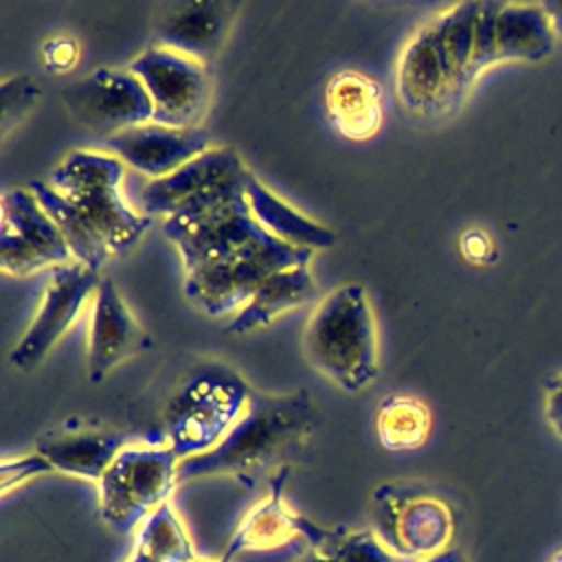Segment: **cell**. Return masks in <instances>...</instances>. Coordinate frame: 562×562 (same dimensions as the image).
Returning <instances> with one entry per match:
<instances>
[{
  "mask_svg": "<svg viewBox=\"0 0 562 562\" xmlns=\"http://www.w3.org/2000/svg\"><path fill=\"white\" fill-rule=\"evenodd\" d=\"M303 351L318 373L347 393L375 380L378 329L360 283H345L318 301L303 331Z\"/></svg>",
  "mask_w": 562,
  "mask_h": 562,
  "instance_id": "obj_3",
  "label": "cell"
},
{
  "mask_svg": "<svg viewBox=\"0 0 562 562\" xmlns=\"http://www.w3.org/2000/svg\"><path fill=\"white\" fill-rule=\"evenodd\" d=\"M296 562H336V560L321 549H307Z\"/></svg>",
  "mask_w": 562,
  "mask_h": 562,
  "instance_id": "obj_36",
  "label": "cell"
},
{
  "mask_svg": "<svg viewBox=\"0 0 562 562\" xmlns=\"http://www.w3.org/2000/svg\"><path fill=\"white\" fill-rule=\"evenodd\" d=\"M244 191L255 220L279 241L312 252L331 248L336 244V233L331 228L314 222L274 195L250 169L244 171Z\"/></svg>",
  "mask_w": 562,
  "mask_h": 562,
  "instance_id": "obj_21",
  "label": "cell"
},
{
  "mask_svg": "<svg viewBox=\"0 0 562 562\" xmlns=\"http://www.w3.org/2000/svg\"><path fill=\"white\" fill-rule=\"evenodd\" d=\"M105 149L147 180L169 176L184 162L211 149V134L204 127H169L143 123L103 138Z\"/></svg>",
  "mask_w": 562,
  "mask_h": 562,
  "instance_id": "obj_16",
  "label": "cell"
},
{
  "mask_svg": "<svg viewBox=\"0 0 562 562\" xmlns=\"http://www.w3.org/2000/svg\"><path fill=\"white\" fill-rule=\"evenodd\" d=\"M542 4L547 9V13H549V20H551L555 37H562V2H542Z\"/></svg>",
  "mask_w": 562,
  "mask_h": 562,
  "instance_id": "obj_35",
  "label": "cell"
},
{
  "mask_svg": "<svg viewBox=\"0 0 562 562\" xmlns=\"http://www.w3.org/2000/svg\"><path fill=\"white\" fill-rule=\"evenodd\" d=\"M127 446L123 432L105 430H70L50 432L35 446L55 472L97 481L103 476L114 457Z\"/></svg>",
  "mask_w": 562,
  "mask_h": 562,
  "instance_id": "obj_20",
  "label": "cell"
},
{
  "mask_svg": "<svg viewBox=\"0 0 562 562\" xmlns=\"http://www.w3.org/2000/svg\"><path fill=\"white\" fill-rule=\"evenodd\" d=\"M325 112L349 140H369L382 125V88L360 70H338L325 86Z\"/></svg>",
  "mask_w": 562,
  "mask_h": 562,
  "instance_id": "obj_19",
  "label": "cell"
},
{
  "mask_svg": "<svg viewBox=\"0 0 562 562\" xmlns=\"http://www.w3.org/2000/svg\"><path fill=\"white\" fill-rule=\"evenodd\" d=\"M428 406L411 395H389L380 402L375 413V432L386 450H415L426 443L430 435Z\"/></svg>",
  "mask_w": 562,
  "mask_h": 562,
  "instance_id": "obj_26",
  "label": "cell"
},
{
  "mask_svg": "<svg viewBox=\"0 0 562 562\" xmlns=\"http://www.w3.org/2000/svg\"><path fill=\"white\" fill-rule=\"evenodd\" d=\"M481 2H459L419 26L397 61V94L406 110L441 116L461 105L476 81L474 35Z\"/></svg>",
  "mask_w": 562,
  "mask_h": 562,
  "instance_id": "obj_2",
  "label": "cell"
},
{
  "mask_svg": "<svg viewBox=\"0 0 562 562\" xmlns=\"http://www.w3.org/2000/svg\"><path fill=\"white\" fill-rule=\"evenodd\" d=\"M244 167L246 165L233 147H211L169 176L145 180L136 193L138 213L147 217H169L189 200L198 198L220 180L239 173Z\"/></svg>",
  "mask_w": 562,
  "mask_h": 562,
  "instance_id": "obj_18",
  "label": "cell"
},
{
  "mask_svg": "<svg viewBox=\"0 0 562 562\" xmlns=\"http://www.w3.org/2000/svg\"><path fill=\"white\" fill-rule=\"evenodd\" d=\"M321 551L331 555L336 562H402L378 540L371 529L347 531L338 527Z\"/></svg>",
  "mask_w": 562,
  "mask_h": 562,
  "instance_id": "obj_27",
  "label": "cell"
},
{
  "mask_svg": "<svg viewBox=\"0 0 562 562\" xmlns=\"http://www.w3.org/2000/svg\"><path fill=\"white\" fill-rule=\"evenodd\" d=\"M29 189L33 191V195L40 200L44 211L50 215V220L61 231L75 261L99 272L103 268V263L110 259V250L94 235V231L86 224V220L77 213V209L61 193H57L48 182L31 180Z\"/></svg>",
  "mask_w": 562,
  "mask_h": 562,
  "instance_id": "obj_24",
  "label": "cell"
},
{
  "mask_svg": "<svg viewBox=\"0 0 562 562\" xmlns=\"http://www.w3.org/2000/svg\"><path fill=\"white\" fill-rule=\"evenodd\" d=\"M494 35L498 61H540L555 44L544 4L501 2Z\"/></svg>",
  "mask_w": 562,
  "mask_h": 562,
  "instance_id": "obj_23",
  "label": "cell"
},
{
  "mask_svg": "<svg viewBox=\"0 0 562 562\" xmlns=\"http://www.w3.org/2000/svg\"><path fill=\"white\" fill-rule=\"evenodd\" d=\"M237 7V2L220 0L160 4L151 20V46L176 50L211 66L228 37Z\"/></svg>",
  "mask_w": 562,
  "mask_h": 562,
  "instance_id": "obj_15",
  "label": "cell"
},
{
  "mask_svg": "<svg viewBox=\"0 0 562 562\" xmlns=\"http://www.w3.org/2000/svg\"><path fill=\"white\" fill-rule=\"evenodd\" d=\"M191 562H233L231 558H226V555H220L217 560H200V558H193Z\"/></svg>",
  "mask_w": 562,
  "mask_h": 562,
  "instance_id": "obj_37",
  "label": "cell"
},
{
  "mask_svg": "<svg viewBox=\"0 0 562 562\" xmlns=\"http://www.w3.org/2000/svg\"><path fill=\"white\" fill-rule=\"evenodd\" d=\"M149 336L136 323L110 277L101 279L92 296L88 336V380L99 384L123 360L145 351Z\"/></svg>",
  "mask_w": 562,
  "mask_h": 562,
  "instance_id": "obj_17",
  "label": "cell"
},
{
  "mask_svg": "<svg viewBox=\"0 0 562 562\" xmlns=\"http://www.w3.org/2000/svg\"><path fill=\"white\" fill-rule=\"evenodd\" d=\"M459 250L470 263H490L494 259V241L483 228H468L459 237Z\"/></svg>",
  "mask_w": 562,
  "mask_h": 562,
  "instance_id": "obj_32",
  "label": "cell"
},
{
  "mask_svg": "<svg viewBox=\"0 0 562 562\" xmlns=\"http://www.w3.org/2000/svg\"><path fill=\"white\" fill-rule=\"evenodd\" d=\"M312 257V250L294 248L279 239L266 246H252L224 261L184 272L182 294L202 314L213 318L226 316L239 312L272 272L310 263Z\"/></svg>",
  "mask_w": 562,
  "mask_h": 562,
  "instance_id": "obj_9",
  "label": "cell"
},
{
  "mask_svg": "<svg viewBox=\"0 0 562 562\" xmlns=\"http://www.w3.org/2000/svg\"><path fill=\"white\" fill-rule=\"evenodd\" d=\"M250 384L224 362H202L187 371L162 411L165 443L182 461L215 448L246 413Z\"/></svg>",
  "mask_w": 562,
  "mask_h": 562,
  "instance_id": "obj_5",
  "label": "cell"
},
{
  "mask_svg": "<svg viewBox=\"0 0 562 562\" xmlns=\"http://www.w3.org/2000/svg\"><path fill=\"white\" fill-rule=\"evenodd\" d=\"M288 476L290 468H283L268 481L266 498L246 512L222 555L233 560L246 551H268L294 540H305L310 549H323L329 542L334 529H325L285 505L283 487Z\"/></svg>",
  "mask_w": 562,
  "mask_h": 562,
  "instance_id": "obj_14",
  "label": "cell"
},
{
  "mask_svg": "<svg viewBox=\"0 0 562 562\" xmlns=\"http://www.w3.org/2000/svg\"><path fill=\"white\" fill-rule=\"evenodd\" d=\"M81 55L79 42L72 35H55L42 44V61L50 72H68Z\"/></svg>",
  "mask_w": 562,
  "mask_h": 562,
  "instance_id": "obj_31",
  "label": "cell"
},
{
  "mask_svg": "<svg viewBox=\"0 0 562 562\" xmlns=\"http://www.w3.org/2000/svg\"><path fill=\"white\" fill-rule=\"evenodd\" d=\"M123 176L121 158L90 149L66 154L48 173V184L77 209L110 255L132 250L151 224V217L136 213L119 193Z\"/></svg>",
  "mask_w": 562,
  "mask_h": 562,
  "instance_id": "obj_6",
  "label": "cell"
},
{
  "mask_svg": "<svg viewBox=\"0 0 562 562\" xmlns=\"http://www.w3.org/2000/svg\"><path fill=\"white\" fill-rule=\"evenodd\" d=\"M127 68L143 81L151 99V123L198 127L213 92L211 66L176 50L149 46Z\"/></svg>",
  "mask_w": 562,
  "mask_h": 562,
  "instance_id": "obj_10",
  "label": "cell"
},
{
  "mask_svg": "<svg viewBox=\"0 0 562 562\" xmlns=\"http://www.w3.org/2000/svg\"><path fill=\"white\" fill-rule=\"evenodd\" d=\"M244 171L246 167L165 217L162 233L178 248L184 272L277 241L248 206Z\"/></svg>",
  "mask_w": 562,
  "mask_h": 562,
  "instance_id": "obj_4",
  "label": "cell"
},
{
  "mask_svg": "<svg viewBox=\"0 0 562 562\" xmlns=\"http://www.w3.org/2000/svg\"><path fill=\"white\" fill-rule=\"evenodd\" d=\"M42 90L29 75H13L0 83V134L7 136L37 103Z\"/></svg>",
  "mask_w": 562,
  "mask_h": 562,
  "instance_id": "obj_28",
  "label": "cell"
},
{
  "mask_svg": "<svg viewBox=\"0 0 562 562\" xmlns=\"http://www.w3.org/2000/svg\"><path fill=\"white\" fill-rule=\"evenodd\" d=\"M314 419L305 391H252L246 413L215 448L178 463V483L202 476H231L244 487H255L261 479L268 483L307 446Z\"/></svg>",
  "mask_w": 562,
  "mask_h": 562,
  "instance_id": "obj_1",
  "label": "cell"
},
{
  "mask_svg": "<svg viewBox=\"0 0 562 562\" xmlns=\"http://www.w3.org/2000/svg\"><path fill=\"white\" fill-rule=\"evenodd\" d=\"M99 281L101 277L97 270L77 261L53 268L40 310L11 349L9 362L20 371L35 369L75 323L88 296H94Z\"/></svg>",
  "mask_w": 562,
  "mask_h": 562,
  "instance_id": "obj_13",
  "label": "cell"
},
{
  "mask_svg": "<svg viewBox=\"0 0 562 562\" xmlns=\"http://www.w3.org/2000/svg\"><path fill=\"white\" fill-rule=\"evenodd\" d=\"M549 562H562V551H558Z\"/></svg>",
  "mask_w": 562,
  "mask_h": 562,
  "instance_id": "obj_38",
  "label": "cell"
},
{
  "mask_svg": "<svg viewBox=\"0 0 562 562\" xmlns=\"http://www.w3.org/2000/svg\"><path fill=\"white\" fill-rule=\"evenodd\" d=\"M70 116L103 138L149 123L151 99L143 81L130 68H94L61 90Z\"/></svg>",
  "mask_w": 562,
  "mask_h": 562,
  "instance_id": "obj_12",
  "label": "cell"
},
{
  "mask_svg": "<svg viewBox=\"0 0 562 562\" xmlns=\"http://www.w3.org/2000/svg\"><path fill=\"white\" fill-rule=\"evenodd\" d=\"M75 263V257L50 215L26 187L7 189L0 198V266L7 274L26 277L46 266Z\"/></svg>",
  "mask_w": 562,
  "mask_h": 562,
  "instance_id": "obj_11",
  "label": "cell"
},
{
  "mask_svg": "<svg viewBox=\"0 0 562 562\" xmlns=\"http://www.w3.org/2000/svg\"><path fill=\"white\" fill-rule=\"evenodd\" d=\"M422 562H468V560H465V555L457 547H446L439 553H435V555H430V558H426Z\"/></svg>",
  "mask_w": 562,
  "mask_h": 562,
  "instance_id": "obj_34",
  "label": "cell"
},
{
  "mask_svg": "<svg viewBox=\"0 0 562 562\" xmlns=\"http://www.w3.org/2000/svg\"><path fill=\"white\" fill-rule=\"evenodd\" d=\"M501 9V2H481L479 4V18H476V35H474V57H472V75L474 79L490 66L498 64L496 57V13Z\"/></svg>",
  "mask_w": 562,
  "mask_h": 562,
  "instance_id": "obj_29",
  "label": "cell"
},
{
  "mask_svg": "<svg viewBox=\"0 0 562 562\" xmlns=\"http://www.w3.org/2000/svg\"><path fill=\"white\" fill-rule=\"evenodd\" d=\"M55 472L53 465L40 454V452H31V454H22L18 459H2L0 463V494L7 496L11 494L15 487L24 485L26 481Z\"/></svg>",
  "mask_w": 562,
  "mask_h": 562,
  "instance_id": "obj_30",
  "label": "cell"
},
{
  "mask_svg": "<svg viewBox=\"0 0 562 562\" xmlns=\"http://www.w3.org/2000/svg\"><path fill=\"white\" fill-rule=\"evenodd\" d=\"M371 531L402 562H422L450 547L454 516L437 494L413 483H382L371 494Z\"/></svg>",
  "mask_w": 562,
  "mask_h": 562,
  "instance_id": "obj_8",
  "label": "cell"
},
{
  "mask_svg": "<svg viewBox=\"0 0 562 562\" xmlns=\"http://www.w3.org/2000/svg\"><path fill=\"white\" fill-rule=\"evenodd\" d=\"M180 459L167 443H127L99 479V516L119 533L136 531L178 485Z\"/></svg>",
  "mask_w": 562,
  "mask_h": 562,
  "instance_id": "obj_7",
  "label": "cell"
},
{
  "mask_svg": "<svg viewBox=\"0 0 562 562\" xmlns=\"http://www.w3.org/2000/svg\"><path fill=\"white\" fill-rule=\"evenodd\" d=\"M318 294V285L310 272V263H296L272 272L252 299L226 325L228 334H248L270 325L283 312L294 310Z\"/></svg>",
  "mask_w": 562,
  "mask_h": 562,
  "instance_id": "obj_22",
  "label": "cell"
},
{
  "mask_svg": "<svg viewBox=\"0 0 562 562\" xmlns=\"http://www.w3.org/2000/svg\"><path fill=\"white\" fill-rule=\"evenodd\" d=\"M195 558L189 533L171 503L158 507L134 533L127 562H191Z\"/></svg>",
  "mask_w": 562,
  "mask_h": 562,
  "instance_id": "obj_25",
  "label": "cell"
},
{
  "mask_svg": "<svg viewBox=\"0 0 562 562\" xmlns=\"http://www.w3.org/2000/svg\"><path fill=\"white\" fill-rule=\"evenodd\" d=\"M544 411L551 428L562 437V373L547 380L544 386Z\"/></svg>",
  "mask_w": 562,
  "mask_h": 562,
  "instance_id": "obj_33",
  "label": "cell"
}]
</instances>
